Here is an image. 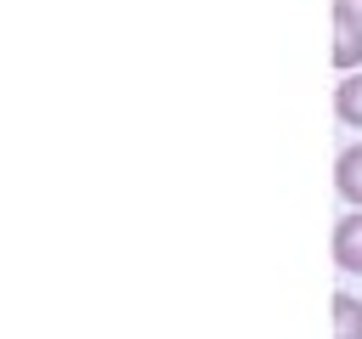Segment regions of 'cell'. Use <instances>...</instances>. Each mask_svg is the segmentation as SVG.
Instances as JSON below:
<instances>
[{
	"label": "cell",
	"mask_w": 362,
	"mask_h": 339,
	"mask_svg": "<svg viewBox=\"0 0 362 339\" xmlns=\"http://www.w3.org/2000/svg\"><path fill=\"white\" fill-rule=\"evenodd\" d=\"M334 68L339 73L362 68V6L356 0H334Z\"/></svg>",
	"instance_id": "obj_1"
},
{
	"label": "cell",
	"mask_w": 362,
	"mask_h": 339,
	"mask_svg": "<svg viewBox=\"0 0 362 339\" xmlns=\"http://www.w3.org/2000/svg\"><path fill=\"white\" fill-rule=\"evenodd\" d=\"M334 266L362 277V209L339 215V226H334Z\"/></svg>",
	"instance_id": "obj_2"
},
{
	"label": "cell",
	"mask_w": 362,
	"mask_h": 339,
	"mask_svg": "<svg viewBox=\"0 0 362 339\" xmlns=\"http://www.w3.org/2000/svg\"><path fill=\"white\" fill-rule=\"evenodd\" d=\"M334 186L351 209H362V141H351L339 158H334Z\"/></svg>",
	"instance_id": "obj_3"
},
{
	"label": "cell",
	"mask_w": 362,
	"mask_h": 339,
	"mask_svg": "<svg viewBox=\"0 0 362 339\" xmlns=\"http://www.w3.org/2000/svg\"><path fill=\"white\" fill-rule=\"evenodd\" d=\"M334 113H339L351 130H362V68H351V73L334 85Z\"/></svg>",
	"instance_id": "obj_4"
},
{
	"label": "cell",
	"mask_w": 362,
	"mask_h": 339,
	"mask_svg": "<svg viewBox=\"0 0 362 339\" xmlns=\"http://www.w3.org/2000/svg\"><path fill=\"white\" fill-rule=\"evenodd\" d=\"M328 311H334V339H362V299L356 294H334L328 299Z\"/></svg>",
	"instance_id": "obj_5"
},
{
	"label": "cell",
	"mask_w": 362,
	"mask_h": 339,
	"mask_svg": "<svg viewBox=\"0 0 362 339\" xmlns=\"http://www.w3.org/2000/svg\"><path fill=\"white\" fill-rule=\"evenodd\" d=\"M356 6H362V0H356Z\"/></svg>",
	"instance_id": "obj_6"
}]
</instances>
